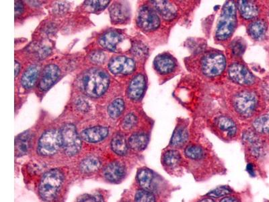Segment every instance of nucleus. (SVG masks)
<instances>
[{
    "mask_svg": "<svg viewBox=\"0 0 269 202\" xmlns=\"http://www.w3.org/2000/svg\"><path fill=\"white\" fill-rule=\"evenodd\" d=\"M237 25L236 5L233 1H228L223 7L217 25L215 37L224 41L231 37Z\"/></svg>",
    "mask_w": 269,
    "mask_h": 202,
    "instance_id": "f257e3e1",
    "label": "nucleus"
},
{
    "mask_svg": "<svg viewBox=\"0 0 269 202\" xmlns=\"http://www.w3.org/2000/svg\"><path fill=\"white\" fill-rule=\"evenodd\" d=\"M109 85V77L101 70H89L83 74L81 79L83 91L90 97L96 98L103 95Z\"/></svg>",
    "mask_w": 269,
    "mask_h": 202,
    "instance_id": "f03ea898",
    "label": "nucleus"
},
{
    "mask_svg": "<svg viewBox=\"0 0 269 202\" xmlns=\"http://www.w3.org/2000/svg\"><path fill=\"white\" fill-rule=\"evenodd\" d=\"M64 180L61 170L53 169L42 177L39 186L40 195L46 201H51L56 196L57 192Z\"/></svg>",
    "mask_w": 269,
    "mask_h": 202,
    "instance_id": "7ed1b4c3",
    "label": "nucleus"
},
{
    "mask_svg": "<svg viewBox=\"0 0 269 202\" xmlns=\"http://www.w3.org/2000/svg\"><path fill=\"white\" fill-rule=\"evenodd\" d=\"M62 147L69 156L76 155L81 147L80 137L72 124H66L61 129Z\"/></svg>",
    "mask_w": 269,
    "mask_h": 202,
    "instance_id": "20e7f679",
    "label": "nucleus"
},
{
    "mask_svg": "<svg viewBox=\"0 0 269 202\" xmlns=\"http://www.w3.org/2000/svg\"><path fill=\"white\" fill-rule=\"evenodd\" d=\"M62 147L61 131L51 129L46 131L38 142V151L43 156L53 155Z\"/></svg>",
    "mask_w": 269,
    "mask_h": 202,
    "instance_id": "39448f33",
    "label": "nucleus"
},
{
    "mask_svg": "<svg viewBox=\"0 0 269 202\" xmlns=\"http://www.w3.org/2000/svg\"><path fill=\"white\" fill-rule=\"evenodd\" d=\"M226 66L225 57L221 53H208L202 60V71L208 77L220 75L225 70Z\"/></svg>",
    "mask_w": 269,
    "mask_h": 202,
    "instance_id": "423d86ee",
    "label": "nucleus"
},
{
    "mask_svg": "<svg viewBox=\"0 0 269 202\" xmlns=\"http://www.w3.org/2000/svg\"><path fill=\"white\" fill-rule=\"evenodd\" d=\"M235 111L244 117H250L257 106V98L253 92L242 91L236 94L233 100Z\"/></svg>",
    "mask_w": 269,
    "mask_h": 202,
    "instance_id": "0eeeda50",
    "label": "nucleus"
},
{
    "mask_svg": "<svg viewBox=\"0 0 269 202\" xmlns=\"http://www.w3.org/2000/svg\"><path fill=\"white\" fill-rule=\"evenodd\" d=\"M137 23L144 31H154L160 25V20L155 10L144 5L141 7L137 14Z\"/></svg>",
    "mask_w": 269,
    "mask_h": 202,
    "instance_id": "6e6552de",
    "label": "nucleus"
},
{
    "mask_svg": "<svg viewBox=\"0 0 269 202\" xmlns=\"http://www.w3.org/2000/svg\"><path fill=\"white\" fill-rule=\"evenodd\" d=\"M228 74L231 81L244 86H249L255 82V77L249 70L242 64H233L230 67Z\"/></svg>",
    "mask_w": 269,
    "mask_h": 202,
    "instance_id": "1a4fd4ad",
    "label": "nucleus"
},
{
    "mask_svg": "<svg viewBox=\"0 0 269 202\" xmlns=\"http://www.w3.org/2000/svg\"><path fill=\"white\" fill-rule=\"evenodd\" d=\"M60 74V70L55 65L51 64L46 66L42 72L39 82V88L41 90H47L51 88L56 81Z\"/></svg>",
    "mask_w": 269,
    "mask_h": 202,
    "instance_id": "9d476101",
    "label": "nucleus"
},
{
    "mask_svg": "<svg viewBox=\"0 0 269 202\" xmlns=\"http://www.w3.org/2000/svg\"><path fill=\"white\" fill-rule=\"evenodd\" d=\"M146 88V79L142 74H138L133 78L128 88V96L131 99H140Z\"/></svg>",
    "mask_w": 269,
    "mask_h": 202,
    "instance_id": "9b49d317",
    "label": "nucleus"
},
{
    "mask_svg": "<svg viewBox=\"0 0 269 202\" xmlns=\"http://www.w3.org/2000/svg\"><path fill=\"white\" fill-rule=\"evenodd\" d=\"M108 135H109V129L98 126V127L85 129L81 132V138L86 142L94 143V142L104 140Z\"/></svg>",
    "mask_w": 269,
    "mask_h": 202,
    "instance_id": "f8f14e48",
    "label": "nucleus"
},
{
    "mask_svg": "<svg viewBox=\"0 0 269 202\" xmlns=\"http://www.w3.org/2000/svg\"><path fill=\"white\" fill-rule=\"evenodd\" d=\"M154 66L157 71L161 74H168L174 71L176 62L173 57L167 54H161L155 57Z\"/></svg>",
    "mask_w": 269,
    "mask_h": 202,
    "instance_id": "ddd939ff",
    "label": "nucleus"
},
{
    "mask_svg": "<svg viewBox=\"0 0 269 202\" xmlns=\"http://www.w3.org/2000/svg\"><path fill=\"white\" fill-rule=\"evenodd\" d=\"M125 173V166L119 162H111L104 170V175L106 179L112 182L120 181Z\"/></svg>",
    "mask_w": 269,
    "mask_h": 202,
    "instance_id": "4468645a",
    "label": "nucleus"
},
{
    "mask_svg": "<svg viewBox=\"0 0 269 202\" xmlns=\"http://www.w3.org/2000/svg\"><path fill=\"white\" fill-rule=\"evenodd\" d=\"M152 4L155 10L162 16L164 19L172 20L176 17L177 12L174 5L167 1H152Z\"/></svg>",
    "mask_w": 269,
    "mask_h": 202,
    "instance_id": "2eb2a0df",
    "label": "nucleus"
},
{
    "mask_svg": "<svg viewBox=\"0 0 269 202\" xmlns=\"http://www.w3.org/2000/svg\"><path fill=\"white\" fill-rule=\"evenodd\" d=\"M237 7H238L241 16L244 19H252L257 17L259 14V8L253 1H246V0L239 1L237 2Z\"/></svg>",
    "mask_w": 269,
    "mask_h": 202,
    "instance_id": "dca6fc26",
    "label": "nucleus"
},
{
    "mask_svg": "<svg viewBox=\"0 0 269 202\" xmlns=\"http://www.w3.org/2000/svg\"><path fill=\"white\" fill-rule=\"evenodd\" d=\"M121 40V36L116 31H109L105 33L99 40L102 47L109 51H114Z\"/></svg>",
    "mask_w": 269,
    "mask_h": 202,
    "instance_id": "f3484780",
    "label": "nucleus"
},
{
    "mask_svg": "<svg viewBox=\"0 0 269 202\" xmlns=\"http://www.w3.org/2000/svg\"><path fill=\"white\" fill-rule=\"evenodd\" d=\"M40 73V68L37 65L29 67L22 78V84L25 88H31L36 84Z\"/></svg>",
    "mask_w": 269,
    "mask_h": 202,
    "instance_id": "a211bd4d",
    "label": "nucleus"
},
{
    "mask_svg": "<svg viewBox=\"0 0 269 202\" xmlns=\"http://www.w3.org/2000/svg\"><path fill=\"white\" fill-rule=\"evenodd\" d=\"M110 15L113 22L122 23L129 17V11L122 3H116L110 7Z\"/></svg>",
    "mask_w": 269,
    "mask_h": 202,
    "instance_id": "6ab92c4d",
    "label": "nucleus"
},
{
    "mask_svg": "<svg viewBox=\"0 0 269 202\" xmlns=\"http://www.w3.org/2000/svg\"><path fill=\"white\" fill-rule=\"evenodd\" d=\"M217 126L221 130L227 132L228 136H234L237 131L236 125L233 120L225 116H221L216 120Z\"/></svg>",
    "mask_w": 269,
    "mask_h": 202,
    "instance_id": "aec40b11",
    "label": "nucleus"
},
{
    "mask_svg": "<svg viewBox=\"0 0 269 202\" xmlns=\"http://www.w3.org/2000/svg\"><path fill=\"white\" fill-rule=\"evenodd\" d=\"M31 134L27 131L18 136L15 144L16 155L22 156L27 154L31 146Z\"/></svg>",
    "mask_w": 269,
    "mask_h": 202,
    "instance_id": "412c9836",
    "label": "nucleus"
},
{
    "mask_svg": "<svg viewBox=\"0 0 269 202\" xmlns=\"http://www.w3.org/2000/svg\"><path fill=\"white\" fill-rule=\"evenodd\" d=\"M148 144L147 135L143 133H137L132 135L129 139V145L131 149L136 151H142L146 148Z\"/></svg>",
    "mask_w": 269,
    "mask_h": 202,
    "instance_id": "4be33fe9",
    "label": "nucleus"
},
{
    "mask_svg": "<svg viewBox=\"0 0 269 202\" xmlns=\"http://www.w3.org/2000/svg\"><path fill=\"white\" fill-rule=\"evenodd\" d=\"M189 138L187 129L184 127H177L172 135L170 145L174 147H182L186 144Z\"/></svg>",
    "mask_w": 269,
    "mask_h": 202,
    "instance_id": "5701e85b",
    "label": "nucleus"
},
{
    "mask_svg": "<svg viewBox=\"0 0 269 202\" xmlns=\"http://www.w3.org/2000/svg\"><path fill=\"white\" fill-rule=\"evenodd\" d=\"M267 31V26L263 20H256L250 24L248 33L254 40H261L264 36Z\"/></svg>",
    "mask_w": 269,
    "mask_h": 202,
    "instance_id": "b1692460",
    "label": "nucleus"
},
{
    "mask_svg": "<svg viewBox=\"0 0 269 202\" xmlns=\"http://www.w3.org/2000/svg\"><path fill=\"white\" fill-rule=\"evenodd\" d=\"M154 175L151 170L148 168H142L137 173V179L139 184L144 190H148L151 187Z\"/></svg>",
    "mask_w": 269,
    "mask_h": 202,
    "instance_id": "393cba45",
    "label": "nucleus"
},
{
    "mask_svg": "<svg viewBox=\"0 0 269 202\" xmlns=\"http://www.w3.org/2000/svg\"><path fill=\"white\" fill-rule=\"evenodd\" d=\"M111 148L115 153L118 155H124L127 153L128 147L125 137L118 133L113 138L111 142Z\"/></svg>",
    "mask_w": 269,
    "mask_h": 202,
    "instance_id": "a878e982",
    "label": "nucleus"
},
{
    "mask_svg": "<svg viewBox=\"0 0 269 202\" xmlns=\"http://www.w3.org/2000/svg\"><path fill=\"white\" fill-rule=\"evenodd\" d=\"M101 167L99 159L94 157H90L85 159L80 164L81 171L86 173H92L96 172Z\"/></svg>",
    "mask_w": 269,
    "mask_h": 202,
    "instance_id": "bb28decb",
    "label": "nucleus"
},
{
    "mask_svg": "<svg viewBox=\"0 0 269 202\" xmlns=\"http://www.w3.org/2000/svg\"><path fill=\"white\" fill-rule=\"evenodd\" d=\"M181 161V156L177 151L170 150L167 151L163 157V162L166 166H177Z\"/></svg>",
    "mask_w": 269,
    "mask_h": 202,
    "instance_id": "cd10ccee",
    "label": "nucleus"
},
{
    "mask_svg": "<svg viewBox=\"0 0 269 202\" xmlns=\"http://www.w3.org/2000/svg\"><path fill=\"white\" fill-rule=\"evenodd\" d=\"M253 127L257 132L269 133V114H265L256 119L253 122Z\"/></svg>",
    "mask_w": 269,
    "mask_h": 202,
    "instance_id": "c85d7f7f",
    "label": "nucleus"
},
{
    "mask_svg": "<svg viewBox=\"0 0 269 202\" xmlns=\"http://www.w3.org/2000/svg\"><path fill=\"white\" fill-rule=\"evenodd\" d=\"M125 103L122 99H118L113 101L108 107V114L112 118H117L123 112Z\"/></svg>",
    "mask_w": 269,
    "mask_h": 202,
    "instance_id": "c756f323",
    "label": "nucleus"
},
{
    "mask_svg": "<svg viewBox=\"0 0 269 202\" xmlns=\"http://www.w3.org/2000/svg\"><path fill=\"white\" fill-rule=\"evenodd\" d=\"M127 57L125 56H118L115 57L109 63V68L113 74H117L122 73Z\"/></svg>",
    "mask_w": 269,
    "mask_h": 202,
    "instance_id": "7c9ffc66",
    "label": "nucleus"
},
{
    "mask_svg": "<svg viewBox=\"0 0 269 202\" xmlns=\"http://www.w3.org/2000/svg\"><path fill=\"white\" fill-rule=\"evenodd\" d=\"M185 153L188 158L192 160H199L203 158L204 155L203 149L199 146L194 145L187 146Z\"/></svg>",
    "mask_w": 269,
    "mask_h": 202,
    "instance_id": "2f4dec72",
    "label": "nucleus"
},
{
    "mask_svg": "<svg viewBox=\"0 0 269 202\" xmlns=\"http://www.w3.org/2000/svg\"><path fill=\"white\" fill-rule=\"evenodd\" d=\"M135 202H155L154 196L148 190H140L137 191L135 197Z\"/></svg>",
    "mask_w": 269,
    "mask_h": 202,
    "instance_id": "473e14b6",
    "label": "nucleus"
},
{
    "mask_svg": "<svg viewBox=\"0 0 269 202\" xmlns=\"http://www.w3.org/2000/svg\"><path fill=\"white\" fill-rule=\"evenodd\" d=\"M109 3L110 1H85V5L91 12H96L105 9Z\"/></svg>",
    "mask_w": 269,
    "mask_h": 202,
    "instance_id": "72a5a7b5",
    "label": "nucleus"
},
{
    "mask_svg": "<svg viewBox=\"0 0 269 202\" xmlns=\"http://www.w3.org/2000/svg\"><path fill=\"white\" fill-rule=\"evenodd\" d=\"M231 49L233 55L235 56H240L244 53L246 46L242 40H235L231 42Z\"/></svg>",
    "mask_w": 269,
    "mask_h": 202,
    "instance_id": "f704fd0d",
    "label": "nucleus"
},
{
    "mask_svg": "<svg viewBox=\"0 0 269 202\" xmlns=\"http://www.w3.org/2000/svg\"><path fill=\"white\" fill-rule=\"evenodd\" d=\"M137 119L135 115L128 114L122 121V127L125 129H131L137 125Z\"/></svg>",
    "mask_w": 269,
    "mask_h": 202,
    "instance_id": "c9c22d12",
    "label": "nucleus"
},
{
    "mask_svg": "<svg viewBox=\"0 0 269 202\" xmlns=\"http://www.w3.org/2000/svg\"><path fill=\"white\" fill-rule=\"evenodd\" d=\"M231 192V190L230 188L226 187H220L213 190L208 194V196L213 198H220L223 196H226L230 194Z\"/></svg>",
    "mask_w": 269,
    "mask_h": 202,
    "instance_id": "e433bc0d",
    "label": "nucleus"
},
{
    "mask_svg": "<svg viewBox=\"0 0 269 202\" xmlns=\"http://www.w3.org/2000/svg\"><path fill=\"white\" fill-rule=\"evenodd\" d=\"M132 52L133 54L137 55V56L142 57L147 53V48L144 44L136 43L133 46Z\"/></svg>",
    "mask_w": 269,
    "mask_h": 202,
    "instance_id": "4c0bfd02",
    "label": "nucleus"
},
{
    "mask_svg": "<svg viewBox=\"0 0 269 202\" xmlns=\"http://www.w3.org/2000/svg\"><path fill=\"white\" fill-rule=\"evenodd\" d=\"M90 59L94 64H101L105 61V56L101 51H94L91 54Z\"/></svg>",
    "mask_w": 269,
    "mask_h": 202,
    "instance_id": "58836bf2",
    "label": "nucleus"
},
{
    "mask_svg": "<svg viewBox=\"0 0 269 202\" xmlns=\"http://www.w3.org/2000/svg\"><path fill=\"white\" fill-rule=\"evenodd\" d=\"M135 68V64L134 61L132 59L127 58L126 61L125 66H124L123 70L122 73L123 74H130L134 71Z\"/></svg>",
    "mask_w": 269,
    "mask_h": 202,
    "instance_id": "ea45409f",
    "label": "nucleus"
},
{
    "mask_svg": "<svg viewBox=\"0 0 269 202\" xmlns=\"http://www.w3.org/2000/svg\"><path fill=\"white\" fill-rule=\"evenodd\" d=\"M24 5L22 1H15V16L18 17L23 12Z\"/></svg>",
    "mask_w": 269,
    "mask_h": 202,
    "instance_id": "a19ab883",
    "label": "nucleus"
},
{
    "mask_svg": "<svg viewBox=\"0 0 269 202\" xmlns=\"http://www.w3.org/2000/svg\"><path fill=\"white\" fill-rule=\"evenodd\" d=\"M86 104H87L86 102H84L82 101V99H81V101L79 100L78 103H77V106L81 111H86L88 105H86Z\"/></svg>",
    "mask_w": 269,
    "mask_h": 202,
    "instance_id": "79ce46f5",
    "label": "nucleus"
},
{
    "mask_svg": "<svg viewBox=\"0 0 269 202\" xmlns=\"http://www.w3.org/2000/svg\"><path fill=\"white\" fill-rule=\"evenodd\" d=\"M220 202H238V200L233 197H226L223 198Z\"/></svg>",
    "mask_w": 269,
    "mask_h": 202,
    "instance_id": "37998d69",
    "label": "nucleus"
},
{
    "mask_svg": "<svg viewBox=\"0 0 269 202\" xmlns=\"http://www.w3.org/2000/svg\"><path fill=\"white\" fill-rule=\"evenodd\" d=\"M20 67V64L16 61L15 62V77H17L18 74H19Z\"/></svg>",
    "mask_w": 269,
    "mask_h": 202,
    "instance_id": "c03bdc74",
    "label": "nucleus"
},
{
    "mask_svg": "<svg viewBox=\"0 0 269 202\" xmlns=\"http://www.w3.org/2000/svg\"><path fill=\"white\" fill-rule=\"evenodd\" d=\"M199 202H215L214 201V200L211 199V198H205V199L202 200Z\"/></svg>",
    "mask_w": 269,
    "mask_h": 202,
    "instance_id": "a18cd8bd",
    "label": "nucleus"
}]
</instances>
